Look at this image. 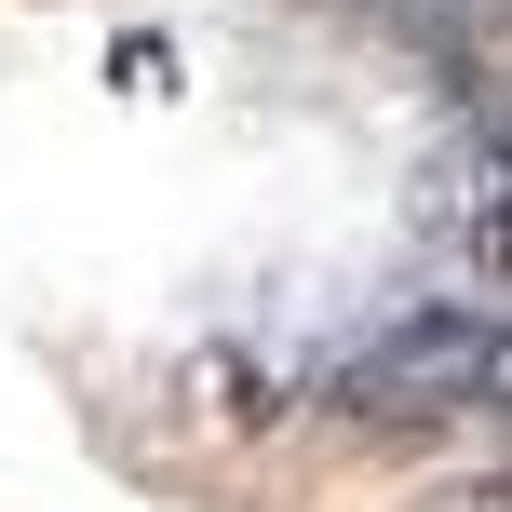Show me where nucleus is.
<instances>
[{
    "label": "nucleus",
    "instance_id": "f03ea898",
    "mask_svg": "<svg viewBox=\"0 0 512 512\" xmlns=\"http://www.w3.org/2000/svg\"><path fill=\"white\" fill-rule=\"evenodd\" d=\"M472 256H486V283L512 297V149L486 162V189H472Z\"/></svg>",
    "mask_w": 512,
    "mask_h": 512
},
{
    "label": "nucleus",
    "instance_id": "f257e3e1",
    "mask_svg": "<svg viewBox=\"0 0 512 512\" xmlns=\"http://www.w3.org/2000/svg\"><path fill=\"white\" fill-rule=\"evenodd\" d=\"M324 405L364 432H512V310H405L351 337Z\"/></svg>",
    "mask_w": 512,
    "mask_h": 512
},
{
    "label": "nucleus",
    "instance_id": "7ed1b4c3",
    "mask_svg": "<svg viewBox=\"0 0 512 512\" xmlns=\"http://www.w3.org/2000/svg\"><path fill=\"white\" fill-rule=\"evenodd\" d=\"M445 512H512V472H486V486H459Z\"/></svg>",
    "mask_w": 512,
    "mask_h": 512
}]
</instances>
